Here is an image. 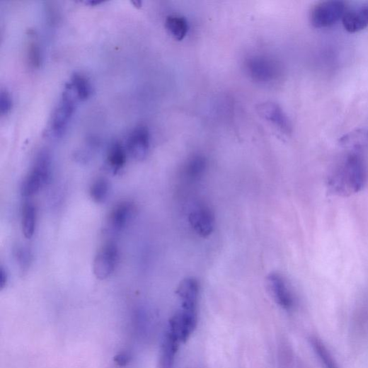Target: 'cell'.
<instances>
[{"instance_id": "obj_10", "label": "cell", "mask_w": 368, "mask_h": 368, "mask_svg": "<svg viewBox=\"0 0 368 368\" xmlns=\"http://www.w3.org/2000/svg\"><path fill=\"white\" fill-rule=\"evenodd\" d=\"M190 224L200 237L207 238L214 231L215 217L212 210L206 205L195 207L190 214Z\"/></svg>"}, {"instance_id": "obj_13", "label": "cell", "mask_w": 368, "mask_h": 368, "mask_svg": "<svg viewBox=\"0 0 368 368\" xmlns=\"http://www.w3.org/2000/svg\"><path fill=\"white\" fill-rule=\"evenodd\" d=\"M180 343L176 337L167 330L161 346L159 368H174Z\"/></svg>"}, {"instance_id": "obj_21", "label": "cell", "mask_w": 368, "mask_h": 368, "mask_svg": "<svg viewBox=\"0 0 368 368\" xmlns=\"http://www.w3.org/2000/svg\"><path fill=\"white\" fill-rule=\"evenodd\" d=\"M207 161L205 157L196 155L191 157L183 167V174L190 180L200 178L205 171Z\"/></svg>"}, {"instance_id": "obj_20", "label": "cell", "mask_w": 368, "mask_h": 368, "mask_svg": "<svg viewBox=\"0 0 368 368\" xmlns=\"http://www.w3.org/2000/svg\"><path fill=\"white\" fill-rule=\"evenodd\" d=\"M110 192V183L108 178L100 177L92 182L89 190L90 197L98 204L107 201Z\"/></svg>"}, {"instance_id": "obj_15", "label": "cell", "mask_w": 368, "mask_h": 368, "mask_svg": "<svg viewBox=\"0 0 368 368\" xmlns=\"http://www.w3.org/2000/svg\"><path fill=\"white\" fill-rule=\"evenodd\" d=\"M37 224V209L33 203L26 202L22 209V232L26 239H31L35 232Z\"/></svg>"}, {"instance_id": "obj_14", "label": "cell", "mask_w": 368, "mask_h": 368, "mask_svg": "<svg viewBox=\"0 0 368 368\" xmlns=\"http://www.w3.org/2000/svg\"><path fill=\"white\" fill-rule=\"evenodd\" d=\"M258 111L263 117L269 120L286 133L292 132L290 120L278 105L270 103H264L260 105Z\"/></svg>"}, {"instance_id": "obj_24", "label": "cell", "mask_w": 368, "mask_h": 368, "mask_svg": "<svg viewBox=\"0 0 368 368\" xmlns=\"http://www.w3.org/2000/svg\"><path fill=\"white\" fill-rule=\"evenodd\" d=\"M341 142L345 146L360 149L368 143V132L364 130H355L345 135Z\"/></svg>"}, {"instance_id": "obj_7", "label": "cell", "mask_w": 368, "mask_h": 368, "mask_svg": "<svg viewBox=\"0 0 368 368\" xmlns=\"http://www.w3.org/2000/svg\"><path fill=\"white\" fill-rule=\"evenodd\" d=\"M246 69L251 77L258 82H268L277 78L281 71L278 62L264 57H254L246 63Z\"/></svg>"}, {"instance_id": "obj_25", "label": "cell", "mask_w": 368, "mask_h": 368, "mask_svg": "<svg viewBox=\"0 0 368 368\" xmlns=\"http://www.w3.org/2000/svg\"><path fill=\"white\" fill-rule=\"evenodd\" d=\"M14 255L21 273L27 272L33 262L30 250L25 246H18L15 250Z\"/></svg>"}, {"instance_id": "obj_19", "label": "cell", "mask_w": 368, "mask_h": 368, "mask_svg": "<svg viewBox=\"0 0 368 368\" xmlns=\"http://www.w3.org/2000/svg\"><path fill=\"white\" fill-rule=\"evenodd\" d=\"M310 343L314 352L325 368H340L335 358L323 342H321L316 337H311L310 338Z\"/></svg>"}, {"instance_id": "obj_6", "label": "cell", "mask_w": 368, "mask_h": 368, "mask_svg": "<svg viewBox=\"0 0 368 368\" xmlns=\"http://www.w3.org/2000/svg\"><path fill=\"white\" fill-rule=\"evenodd\" d=\"M119 260V250L114 243H108L98 252L93 263V271L99 280H106L114 272Z\"/></svg>"}, {"instance_id": "obj_23", "label": "cell", "mask_w": 368, "mask_h": 368, "mask_svg": "<svg viewBox=\"0 0 368 368\" xmlns=\"http://www.w3.org/2000/svg\"><path fill=\"white\" fill-rule=\"evenodd\" d=\"M34 34H30L26 47V59L29 67L33 69H39L42 64V53L39 44L35 39Z\"/></svg>"}, {"instance_id": "obj_26", "label": "cell", "mask_w": 368, "mask_h": 368, "mask_svg": "<svg viewBox=\"0 0 368 368\" xmlns=\"http://www.w3.org/2000/svg\"><path fill=\"white\" fill-rule=\"evenodd\" d=\"M13 108V100L9 92L3 90L0 95V111L2 115H8Z\"/></svg>"}, {"instance_id": "obj_12", "label": "cell", "mask_w": 368, "mask_h": 368, "mask_svg": "<svg viewBox=\"0 0 368 368\" xmlns=\"http://www.w3.org/2000/svg\"><path fill=\"white\" fill-rule=\"evenodd\" d=\"M176 294L180 301V309L197 311L200 285L196 279L188 278L183 280Z\"/></svg>"}, {"instance_id": "obj_4", "label": "cell", "mask_w": 368, "mask_h": 368, "mask_svg": "<svg viewBox=\"0 0 368 368\" xmlns=\"http://www.w3.org/2000/svg\"><path fill=\"white\" fill-rule=\"evenodd\" d=\"M346 13V4L344 2H321L311 10V22L316 28H329L343 20Z\"/></svg>"}, {"instance_id": "obj_9", "label": "cell", "mask_w": 368, "mask_h": 368, "mask_svg": "<svg viewBox=\"0 0 368 368\" xmlns=\"http://www.w3.org/2000/svg\"><path fill=\"white\" fill-rule=\"evenodd\" d=\"M134 213V207L130 202L125 201L116 205L106 220V231L113 235L122 233L132 220Z\"/></svg>"}, {"instance_id": "obj_3", "label": "cell", "mask_w": 368, "mask_h": 368, "mask_svg": "<svg viewBox=\"0 0 368 368\" xmlns=\"http://www.w3.org/2000/svg\"><path fill=\"white\" fill-rule=\"evenodd\" d=\"M77 98L75 91L69 83L64 90L59 103L52 117V131L55 136H61L66 130L76 108Z\"/></svg>"}, {"instance_id": "obj_17", "label": "cell", "mask_w": 368, "mask_h": 368, "mask_svg": "<svg viewBox=\"0 0 368 368\" xmlns=\"http://www.w3.org/2000/svg\"><path fill=\"white\" fill-rule=\"evenodd\" d=\"M342 21L344 28L351 33L360 32L368 26V19L361 8L347 12Z\"/></svg>"}, {"instance_id": "obj_5", "label": "cell", "mask_w": 368, "mask_h": 368, "mask_svg": "<svg viewBox=\"0 0 368 368\" xmlns=\"http://www.w3.org/2000/svg\"><path fill=\"white\" fill-rule=\"evenodd\" d=\"M197 311L179 309L171 318L167 330L180 343H186L197 328Z\"/></svg>"}, {"instance_id": "obj_18", "label": "cell", "mask_w": 368, "mask_h": 368, "mask_svg": "<svg viewBox=\"0 0 368 368\" xmlns=\"http://www.w3.org/2000/svg\"><path fill=\"white\" fill-rule=\"evenodd\" d=\"M108 165L114 173H118L125 166L127 162V150L120 144H113L108 151Z\"/></svg>"}, {"instance_id": "obj_2", "label": "cell", "mask_w": 368, "mask_h": 368, "mask_svg": "<svg viewBox=\"0 0 368 368\" xmlns=\"http://www.w3.org/2000/svg\"><path fill=\"white\" fill-rule=\"evenodd\" d=\"M52 159L50 154L40 152L35 163L24 178L21 186V193L28 198L38 193L47 184L52 176Z\"/></svg>"}, {"instance_id": "obj_28", "label": "cell", "mask_w": 368, "mask_h": 368, "mask_svg": "<svg viewBox=\"0 0 368 368\" xmlns=\"http://www.w3.org/2000/svg\"><path fill=\"white\" fill-rule=\"evenodd\" d=\"M362 8L368 16V5L364 6H362Z\"/></svg>"}, {"instance_id": "obj_11", "label": "cell", "mask_w": 368, "mask_h": 368, "mask_svg": "<svg viewBox=\"0 0 368 368\" xmlns=\"http://www.w3.org/2000/svg\"><path fill=\"white\" fill-rule=\"evenodd\" d=\"M150 148V133L144 126L136 127L130 134L127 148L130 156L137 161L144 160L148 155Z\"/></svg>"}, {"instance_id": "obj_22", "label": "cell", "mask_w": 368, "mask_h": 368, "mask_svg": "<svg viewBox=\"0 0 368 368\" xmlns=\"http://www.w3.org/2000/svg\"><path fill=\"white\" fill-rule=\"evenodd\" d=\"M70 84L79 100H86L91 95V85L88 79L81 74H75Z\"/></svg>"}, {"instance_id": "obj_8", "label": "cell", "mask_w": 368, "mask_h": 368, "mask_svg": "<svg viewBox=\"0 0 368 368\" xmlns=\"http://www.w3.org/2000/svg\"><path fill=\"white\" fill-rule=\"evenodd\" d=\"M267 282L275 301L284 309H292L295 304L294 297L283 275L277 272L270 273Z\"/></svg>"}, {"instance_id": "obj_27", "label": "cell", "mask_w": 368, "mask_h": 368, "mask_svg": "<svg viewBox=\"0 0 368 368\" xmlns=\"http://www.w3.org/2000/svg\"><path fill=\"white\" fill-rule=\"evenodd\" d=\"M8 281V275L6 270L4 266H1V270H0V289L4 290L7 286Z\"/></svg>"}, {"instance_id": "obj_1", "label": "cell", "mask_w": 368, "mask_h": 368, "mask_svg": "<svg viewBox=\"0 0 368 368\" xmlns=\"http://www.w3.org/2000/svg\"><path fill=\"white\" fill-rule=\"evenodd\" d=\"M367 182L365 164L357 154H351L329 178L328 187L334 195L347 197L360 192Z\"/></svg>"}, {"instance_id": "obj_16", "label": "cell", "mask_w": 368, "mask_h": 368, "mask_svg": "<svg viewBox=\"0 0 368 368\" xmlns=\"http://www.w3.org/2000/svg\"><path fill=\"white\" fill-rule=\"evenodd\" d=\"M165 26L169 34L178 41L183 40L187 36L190 29L187 19L178 15L168 16L166 19Z\"/></svg>"}]
</instances>
